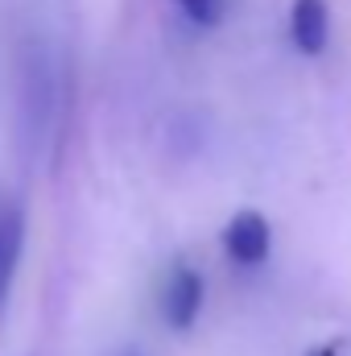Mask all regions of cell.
Instances as JSON below:
<instances>
[{
  "label": "cell",
  "mask_w": 351,
  "mask_h": 356,
  "mask_svg": "<svg viewBox=\"0 0 351 356\" xmlns=\"http://www.w3.org/2000/svg\"><path fill=\"white\" fill-rule=\"evenodd\" d=\"M203 298H207V282L203 269H194L190 261H174L162 277V319L174 332H190L203 315Z\"/></svg>",
  "instance_id": "obj_2"
},
{
  "label": "cell",
  "mask_w": 351,
  "mask_h": 356,
  "mask_svg": "<svg viewBox=\"0 0 351 356\" xmlns=\"http://www.w3.org/2000/svg\"><path fill=\"white\" fill-rule=\"evenodd\" d=\"M174 4L194 25H219L223 13H228V0H174Z\"/></svg>",
  "instance_id": "obj_6"
},
{
  "label": "cell",
  "mask_w": 351,
  "mask_h": 356,
  "mask_svg": "<svg viewBox=\"0 0 351 356\" xmlns=\"http://www.w3.org/2000/svg\"><path fill=\"white\" fill-rule=\"evenodd\" d=\"M21 253H25V207L12 199H0V311L12 294Z\"/></svg>",
  "instance_id": "obj_4"
},
{
  "label": "cell",
  "mask_w": 351,
  "mask_h": 356,
  "mask_svg": "<svg viewBox=\"0 0 351 356\" xmlns=\"http://www.w3.org/2000/svg\"><path fill=\"white\" fill-rule=\"evenodd\" d=\"M223 249H228V257L236 266H261L264 257H268V249H273L268 220H264L261 211H252V207L236 211L228 220V228H223Z\"/></svg>",
  "instance_id": "obj_3"
},
{
  "label": "cell",
  "mask_w": 351,
  "mask_h": 356,
  "mask_svg": "<svg viewBox=\"0 0 351 356\" xmlns=\"http://www.w3.org/2000/svg\"><path fill=\"white\" fill-rule=\"evenodd\" d=\"M289 38L302 54H323L331 42V4L327 0H293L289 4Z\"/></svg>",
  "instance_id": "obj_5"
},
{
  "label": "cell",
  "mask_w": 351,
  "mask_h": 356,
  "mask_svg": "<svg viewBox=\"0 0 351 356\" xmlns=\"http://www.w3.org/2000/svg\"><path fill=\"white\" fill-rule=\"evenodd\" d=\"M54 116V67L42 38H25L17 54V137L21 149L33 154L46 141V124Z\"/></svg>",
  "instance_id": "obj_1"
},
{
  "label": "cell",
  "mask_w": 351,
  "mask_h": 356,
  "mask_svg": "<svg viewBox=\"0 0 351 356\" xmlns=\"http://www.w3.org/2000/svg\"><path fill=\"white\" fill-rule=\"evenodd\" d=\"M306 356H351V336H331V340L314 344Z\"/></svg>",
  "instance_id": "obj_7"
}]
</instances>
